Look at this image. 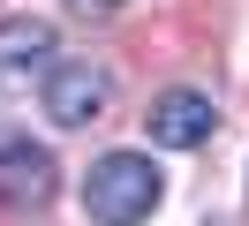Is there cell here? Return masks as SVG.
I'll list each match as a JSON object with an SVG mask.
<instances>
[{
  "label": "cell",
  "mask_w": 249,
  "mask_h": 226,
  "mask_svg": "<svg viewBox=\"0 0 249 226\" xmlns=\"http://www.w3.org/2000/svg\"><path fill=\"white\" fill-rule=\"evenodd\" d=\"M159 196H166V181H159V166L143 158V151H106V158L83 174V211H91L98 226H136V219H151Z\"/></svg>",
  "instance_id": "cell-1"
},
{
  "label": "cell",
  "mask_w": 249,
  "mask_h": 226,
  "mask_svg": "<svg viewBox=\"0 0 249 226\" xmlns=\"http://www.w3.org/2000/svg\"><path fill=\"white\" fill-rule=\"evenodd\" d=\"M61 38H53V23H38V15H16V23H0V90H31L46 83L53 68H61Z\"/></svg>",
  "instance_id": "cell-2"
},
{
  "label": "cell",
  "mask_w": 249,
  "mask_h": 226,
  "mask_svg": "<svg viewBox=\"0 0 249 226\" xmlns=\"http://www.w3.org/2000/svg\"><path fill=\"white\" fill-rule=\"evenodd\" d=\"M143 128H151V143H166V151H196V143H212L219 105L204 98V90H159L151 113H143Z\"/></svg>",
  "instance_id": "cell-3"
},
{
  "label": "cell",
  "mask_w": 249,
  "mask_h": 226,
  "mask_svg": "<svg viewBox=\"0 0 249 226\" xmlns=\"http://www.w3.org/2000/svg\"><path fill=\"white\" fill-rule=\"evenodd\" d=\"M106 98H113V83L91 60H61V68L46 75V113L61 121V128H91V121L106 113Z\"/></svg>",
  "instance_id": "cell-4"
},
{
  "label": "cell",
  "mask_w": 249,
  "mask_h": 226,
  "mask_svg": "<svg viewBox=\"0 0 249 226\" xmlns=\"http://www.w3.org/2000/svg\"><path fill=\"white\" fill-rule=\"evenodd\" d=\"M0 189L46 204V196H53V158H46V151H31V143H0Z\"/></svg>",
  "instance_id": "cell-5"
},
{
  "label": "cell",
  "mask_w": 249,
  "mask_h": 226,
  "mask_svg": "<svg viewBox=\"0 0 249 226\" xmlns=\"http://www.w3.org/2000/svg\"><path fill=\"white\" fill-rule=\"evenodd\" d=\"M68 8H83V15H106V8H113V0H68Z\"/></svg>",
  "instance_id": "cell-6"
}]
</instances>
